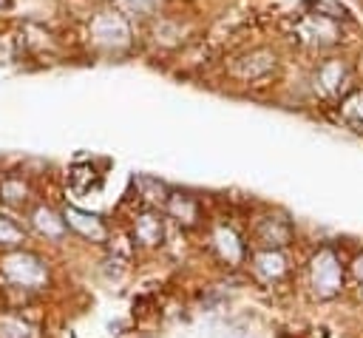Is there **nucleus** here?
<instances>
[{"mask_svg":"<svg viewBox=\"0 0 363 338\" xmlns=\"http://www.w3.org/2000/svg\"><path fill=\"white\" fill-rule=\"evenodd\" d=\"M309 273H312V290L320 298H332V295L340 293V287H343V267H340V258H337V253L332 247H320L312 256Z\"/></svg>","mask_w":363,"mask_h":338,"instance_id":"f257e3e1","label":"nucleus"},{"mask_svg":"<svg viewBox=\"0 0 363 338\" xmlns=\"http://www.w3.org/2000/svg\"><path fill=\"white\" fill-rule=\"evenodd\" d=\"M94 37H96V43L105 45V48H122V45H128V40H130V28H128V23H125L122 14L105 11V14H99V17L94 20Z\"/></svg>","mask_w":363,"mask_h":338,"instance_id":"f03ea898","label":"nucleus"},{"mask_svg":"<svg viewBox=\"0 0 363 338\" xmlns=\"http://www.w3.org/2000/svg\"><path fill=\"white\" fill-rule=\"evenodd\" d=\"M3 264H6V276L14 278V281L23 284V287H40V284L45 281V267L40 264L37 256L17 253V256L6 258Z\"/></svg>","mask_w":363,"mask_h":338,"instance_id":"7ed1b4c3","label":"nucleus"},{"mask_svg":"<svg viewBox=\"0 0 363 338\" xmlns=\"http://www.w3.org/2000/svg\"><path fill=\"white\" fill-rule=\"evenodd\" d=\"M62 219H65V224L71 230H77L79 236H85L91 241H105L108 239V227H105V222L96 213H88V210H79V207L68 205L62 210Z\"/></svg>","mask_w":363,"mask_h":338,"instance_id":"20e7f679","label":"nucleus"},{"mask_svg":"<svg viewBox=\"0 0 363 338\" xmlns=\"http://www.w3.org/2000/svg\"><path fill=\"white\" fill-rule=\"evenodd\" d=\"M292 239V227L286 219H278V216H267L261 224H258V241L269 250H278L284 247L286 241Z\"/></svg>","mask_w":363,"mask_h":338,"instance_id":"39448f33","label":"nucleus"},{"mask_svg":"<svg viewBox=\"0 0 363 338\" xmlns=\"http://www.w3.org/2000/svg\"><path fill=\"white\" fill-rule=\"evenodd\" d=\"M272 65H275V57H272V54H267V51H255V54L244 57V60L235 65V71H238L244 80H255V77H264Z\"/></svg>","mask_w":363,"mask_h":338,"instance_id":"423d86ee","label":"nucleus"},{"mask_svg":"<svg viewBox=\"0 0 363 338\" xmlns=\"http://www.w3.org/2000/svg\"><path fill=\"white\" fill-rule=\"evenodd\" d=\"M306 6H309V11L312 14H318V17H323V20H349V9L340 3V0H306Z\"/></svg>","mask_w":363,"mask_h":338,"instance_id":"0eeeda50","label":"nucleus"},{"mask_svg":"<svg viewBox=\"0 0 363 338\" xmlns=\"http://www.w3.org/2000/svg\"><path fill=\"white\" fill-rule=\"evenodd\" d=\"M68 185L74 193H88L91 187H99V176L94 173L91 165H77L71 173H68Z\"/></svg>","mask_w":363,"mask_h":338,"instance_id":"6e6552de","label":"nucleus"},{"mask_svg":"<svg viewBox=\"0 0 363 338\" xmlns=\"http://www.w3.org/2000/svg\"><path fill=\"white\" fill-rule=\"evenodd\" d=\"M343 77H346V68H343L340 60H329V62H323V65L318 68V82H320L326 91H337L340 82H343Z\"/></svg>","mask_w":363,"mask_h":338,"instance_id":"1a4fd4ad","label":"nucleus"},{"mask_svg":"<svg viewBox=\"0 0 363 338\" xmlns=\"http://www.w3.org/2000/svg\"><path fill=\"white\" fill-rule=\"evenodd\" d=\"M34 224H37V230L40 233H45V236H51V239H60L62 233H65V219H57L48 207H40L37 213H34Z\"/></svg>","mask_w":363,"mask_h":338,"instance_id":"9d476101","label":"nucleus"},{"mask_svg":"<svg viewBox=\"0 0 363 338\" xmlns=\"http://www.w3.org/2000/svg\"><path fill=\"white\" fill-rule=\"evenodd\" d=\"M167 210H170L173 216H179V222L184 219V222L190 224V222L196 219V210H199V207H196V202H193L190 196H182V193H173V196L167 199Z\"/></svg>","mask_w":363,"mask_h":338,"instance_id":"9b49d317","label":"nucleus"},{"mask_svg":"<svg viewBox=\"0 0 363 338\" xmlns=\"http://www.w3.org/2000/svg\"><path fill=\"white\" fill-rule=\"evenodd\" d=\"M255 267H258V273H261V276L275 278V276H281V273H284V258H281L275 250H267V253H261V256L255 258Z\"/></svg>","mask_w":363,"mask_h":338,"instance_id":"f8f14e48","label":"nucleus"},{"mask_svg":"<svg viewBox=\"0 0 363 338\" xmlns=\"http://www.w3.org/2000/svg\"><path fill=\"white\" fill-rule=\"evenodd\" d=\"M216 239H218V247H221V253L227 256V261H238V258H241V244L235 241L233 230L221 227V230L216 233Z\"/></svg>","mask_w":363,"mask_h":338,"instance_id":"ddd939ff","label":"nucleus"},{"mask_svg":"<svg viewBox=\"0 0 363 338\" xmlns=\"http://www.w3.org/2000/svg\"><path fill=\"white\" fill-rule=\"evenodd\" d=\"M136 233H139V239H142L145 244H153V241H159L162 227H159V222H156L153 216H142V219L136 222Z\"/></svg>","mask_w":363,"mask_h":338,"instance_id":"4468645a","label":"nucleus"},{"mask_svg":"<svg viewBox=\"0 0 363 338\" xmlns=\"http://www.w3.org/2000/svg\"><path fill=\"white\" fill-rule=\"evenodd\" d=\"M17 241H23V227H20L17 222L0 216V244H3V247H11V244H17Z\"/></svg>","mask_w":363,"mask_h":338,"instance_id":"2eb2a0df","label":"nucleus"},{"mask_svg":"<svg viewBox=\"0 0 363 338\" xmlns=\"http://www.w3.org/2000/svg\"><path fill=\"white\" fill-rule=\"evenodd\" d=\"M343 111H346V116H349V119H354V122H360V125H363V91L352 94V97L346 99Z\"/></svg>","mask_w":363,"mask_h":338,"instance_id":"dca6fc26","label":"nucleus"},{"mask_svg":"<svg viewBox=\"0 0 363 338\" xmlns=\"http://www.w3.org/2000/svg\"><path fill=\"white\" fill-rule=\"evenodd\" d=\"M128 3H130L133 9H150V6L156 3V0H128Z\"/></svg>","mask_w":363,"mask_h":338,"instance_id":"f3484780","label":"nucleus"},{"mask_svg":"<svg viewBox=\"0 0 363 338\" xmlns=\"http://www.w3.org/2000/svg\"><path fill=\"white\" fill-rule=\"evenodd\" d=\"M354 273H357V276H360V278H363V256H360V258H357V261H354Z\"/></svg>","mask_w":363,"mask_h":338,"instance_id":"a211bd4d","label":"nucleus"},{"mask_svg":"<svg viewBox=\"0 0 363 338\" xmlns=\"http://www.w3.org/2000/svg\"><path fill=\"white\" fill-rule=\"evenodd\" d=\"M0 9H11V0H0Z\"/></svg>","mask_w":363,"mask_h":338,"instance_id":"6ab92c4d","label":"nucleus"}]
</instances>
